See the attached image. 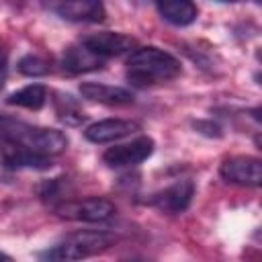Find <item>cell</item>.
<instances>
[{
  "instance_id": "1",
  "label": "cell",
  "mask_w": 262,
  "mask_h": 262,
  "mask_svg": "<svg viewBox=\"0 0 262 262\" xmlns=\"http://www.w3.org/2000/svg\"><path fill=\"white\" fill-rule=\"evenodd\" d=\"M180 61L158 47H141L127 59V80L133 86H154L180 76Z\"/></svg>"
},
{
  "instance_id": "2",
  "label": "cell",
  "mask_w": 262,
  "mask_h": 262,
  "mask_svg": "<svg viewBox=\"0 0 262 262\" xmlns=\"http://www.w3.org/2000/svg\"><path fill=\"white\" fill-rule=\"evenodd\" d=\"M2 137L12 139L37 154H43V156H57L68 147V137L59 129L35 127V125L8 121V119L2 121Z\"/></svg>"
},
{
  "instance_id": "3",
  "label": "cell",
  "mask_w": 262,
  "mask_h": 262,
  "mask_svg": "<svg viewBox=\"0 0 262 262\" xmlns=\"http://www.w3.org/2000/svg\"><path fill=\"white\" fill-rule=\"evenodd\" d=\"M113 242H115V235H111L106 231H78V233L68 235L66 239H61L53 248L45 250L41 254V258L59 260V262L82 260V258H90V256L104 252L106 248L113 246Z\"/></svg>"
},
{
  "instance_id": "4",
  "label": "cell",
  "mask_w": 262,
  "mask_h": 262,
  "mask_svg": "<svg viewBox=\"0 0 262 262\" xmlns=\"http://www.w3.org/2000/svg\"><path fill=\"white\" fill-rule=\"evenodd\" d=\"M115 205L106 199H80V201H66L57 207V215L70 221H84V223H100L115 215Z\"/></svg>"
},
{
  "instance_id": "5",
  "label": "cell",
  "mask_w": 262,
  "mask_h": 262,
  "mask_svg": "<svg viewBox=\"0 0 262 262\" xmlns=\"http://www.w3.org/2000/svg\"><path fill=\"white\" fill-rule=\"evenodd\" d=\"M223 180L239 186L262 188V160L254 156H231L225 158L219 166Z\"/></svg>"
},
{
  "instance_id": "6",
  "label": "cell",
  "mask_w": 262,
  "mask_h": 262,
  "mask_svg": "<svg viewBox=\"0 0 262 262\" xmlns=\"http://www.w3.org/2000/svg\"><path fill=\"white\" fill-rule=\"evenodd\" d=\"M154 154V139L151 137H137L129 143L108 147L102 154V160L111 168H127V166H137L143 160H147Z\"/></svg>"
},
{
  "instance_id": "7",
  "label": "cell",
  "mask_w": 262,
  "mask_h": 262,
  "mask_svg": "<svg viewBox=\"0 0 262 262\" xmlns=\"http://www.w3.org/2000/svg\"><path fill=\"white\" fill-rule=\"evenodd\" d=\"M192 194H194V182L190 178H182V180H176L170 186L158 190L151 196V205L164 213L176 215V213H182L190 205Z\"/></svg>"
},
{
  "instance_id": "8",
  "label": "cell",
  "mask_w": 262,
  "mask_h": 262,
  "mask_svg": "<svg viewBox=\"0 0 262 262\" xmlns=\"http://www.w3.org/2000/svg\"><path fill=\"white\" fill-rule=\"evenodd\" d=\"M55 12L70 23H102L106 16L102 0H57Z\"/></svg>"
},
{
  "instance_id": "9",
  "label": "cell",
  "mask_w": 262,
  "mask_h": 262,
  "mask_svg": "<svg viewBox=\"0 0 262 262\" xmlns=\"http://www.w3.org/2000/svg\"><path fill=\"white\" fill-rule=\"evenodd\" d=\"M82 43L86 47H90L94 53L102 55V57H113V55H121L127 53L135 47V41L129 35L123 33H113V31H100V33H90L82 39Z\"/></svg>"
},
{
  "instance_id": "10",
  "label": "cell",
  "mask_w": 262,
  "mask_h": 262,
  "mask_svg": "<svg viewBox=\"0 0 262 262\" xmlns=\"http://www.w3.org/2000/svg\"><path fill=\"white\" fill-rule=\"evenodd\" d=\"M135 131H139V123H135V121L104 119V121H96V123L88 125L84 135L92 143H108V141L123 139V137H127L131 133H135Z\"/></svg>"
},
{
  "instance_id": "11",
  "label": "cell",
  "mask_w": 262,
  "mask_h": 262,
  "mask_svg": "<svg viewBox=\"0 0 262 262\" xmlns=\"http://www.w3.org/2000/svg\"><path fill=\"white\" fill-rule=\"evenodd\" d=\"M104 59L106 57L94 53L90 47L80 43V45H72V47H68L63 51L61 66H63V70L68 74H86V72L100 70L104 66Z\"/></svg>"
},
{
  "instance_id": "12",
  "label": "cell",
  "mask_w": 262,
  "mask_h": 262,
  "mask_svg": "<svg viewBox=\"0 0 262 262\" xmlns=\"http://www.w3.org/2000/svg\"><path fill=\"white\" fill-rule=\"evenodd\" d=\"M2 160L6 168H47L49 166V156L37 154L12 139H4Z\"/></svg>"
},
{
  "instance_id": "13",
  "label": "cell",
  "mask_w": 262,
  "mask_h": 262,
  "mask_svg": "<svg viewBox=\"0 0 262 262\" xmlns=\"http://www.w3.org/2000/svg\"><path fill=\"white\" fill-rule=\"evenodd\" d=\"M80 94L86 100L100 102V104H131L133 94L127 88L121 86H111V84H100V82H84L80 84Z\"/></svg>"
},
{
  "instance_id": "14",
  "label": "cell",
  "mask_w": 262,
  "mask_h": 262,
  "mask_svg": "<svg viewBox=\"0 0 262 262\" xmlns=\"http://www.w3.org/2000/svg\"><path fill=\"white\" fill-rule=\"evenodd\" d=\"M164 20L176 27H188L196 20V4L192 0H156Z\"/></svg>"
},
{
  "instance_id": "15",
  "label": "cell",
  "mask_w": 262,
  "mask_h": 262,
  "mask_svg": "<svg viewBox=\"0 0 262 262\" xmlns=\"http://www.w3.org/2000/svg\"><path fill=\"white\" fill-rule=\"evenodd\" d=\"M47 100V88L43 84H29L16 92H12L6 102L8 104H16L23 108H31V111H39Z\"/></svg>"
},
{
  "instance_id": "16",
  "label": "cell",
  "mask_w": 262,
  "mask_h": 262,
  "mask_svg": "<svg viewBox=\"0 0 262 262\" xmlns=\"http://www.w3.org/2000/svg\"><path fill=\"white\" fill-rule=\"evenodd\" d=\"M16 70L23 74V76H45L49 70H51V66H49V61L45 59V57H41V55H35V53H29V55H23L20 59H18V63H16Z\"/></svg>"
},
{
  "instance_id": "17",
  "label": "cell",
  "mask_w": 262,
  "mask_h": 262,
  "mask_svg": "<svg viewBox=\"0 0 262 262\" xmlns=\"http://www.w3.org/2000/svg\"><path fill=\"white\" fill-rule=\"evenodd\" d=\"M57 113H59L61 121H66V123H70V125H76V123L84 121V115L80 113V108L76 106V102L72 100L70 94H66V96L61 94V96L57 98Z\"/></svg>"
},
{
  "instance_id": "18",
  "label": "cell",
  "mask_w": 262,
  "mask_h": 262,
  "mask_svg": "<svg viewBox=\"0 0 262 262\" xmlns=\"http://www.w3.org/2000/svg\"><path fill=\"white\" fill-rule=\"evenodd\" d=\"M250 115H252V119H254V121L262 123V106H258V108H252V111H250Z\"/></svg>"
},
{
  "instance_id": "19",
  "label": "cell",
  "mask_w": 262,
  "mask_h": 262,
  "mask_svg": "<svg viewBox=\"0 0 262 262\" xmlns=\"http://www.w3.org/2000/svg\"><path fill=\"white\" fill-rule=\"evenodd\" d=\"M254 143H256V145L262 149V135H256V137H254Z\"/></svg>"
},
{
  "instance_id": "20",
  "label": "cell",
  "mask_w": 262,
  "mask_h": 262,
  "mask_svg": "<svg viewBox=\"0 0 262 262\" xmlns=\"http://www.w3.org/2000/svg\"><path fill=\"white\" fill-rule=\"evenodd\" d=\"M256 57H258V61H260V63H262V47H260V49H258V51H256Z\"/></svg>"
},
{
  "instance_id": "21",
  "label": "cell",
  "mask_w": 262,
  "mask_h": 262,
  "mask_svg": "<svg viewBox=\"0 0 262 262\" xmlns=\"http://www.w3.org/2000/svg\"><path fill=\"white\" fill-rule=\"evenodd\" d=\"M256 80H258V82L262 84V74H256Z\"/></svg>"
},
{
  "instance_id": "22",
  "label": "cell",
  "mask_w": 262,
  "mask_h": 262,
  "mask_svg": "<svg viewBox=\"0 0 262 262\" xmlns=\"http://www.w3.org/2000/svg\"><path fill=\"white\" fill-rule=\"evenodd\" d=\"M219 2H237V0H219Z\"/></svg>"
},
{
  "instance_id": "23",
  "label": "cell",
  "mask_w": 262,
  "mask_h": 262,
  "mask_svg": "<svg viewBox=\"0 0 262 262\" xmlns=\"http://www.w3.org/2000/svg\"><path fill=\"white\" fill-rule=\"evenodd\" d=\"M258 2H260V4H262V0H258Z\"/></svg>"
}]
</instances>
